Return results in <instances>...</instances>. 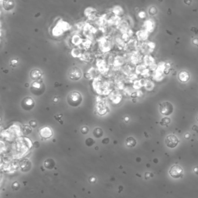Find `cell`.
Here are the masks:
<instances>
[{"instance_id":"ffe728a7","label":"cell","mask_w":198,"mask_h":198,"mask_svg":"<svg viewBox=\"0 0 198 198\" xmlns=\"http://www.w3.org/2000/svg\"><path fill=\"white\" fill-rule=\"evenodd\" d=\"M197 121H198V116H197Z\"/></svg>"},{"instance_id":"8fae6325","label":"cell","mask_w":198,"mask_h":198,"mask_svg":"<svg viewBox=\"0 0 198 198\" xmlns=\"http://www.w3.org/2000/svg\"><path fill=\"white\" fill-rule=\"evenodd\" d=\"M14 6V3L12 0H7L4 2L3 7L6 10H10Z\"/></svg>"},{"instance_id":"5b68a950","label":"cell","mask_w":198,"mask_h":198,"mask_svg":"<svg viewBox=\"0 0 198 198\" xmlns=\"http://www.w3.org/2000/svg\"><path fill=\"white\" fill-rule=\"evenodd\" d=\"M183 170L182 167L178 165L173 166L169 171L170 176L174 179H178L181 177L183 175Z\"/></svg>"},{"instance_id":"30bf717a","label":"cell","mask_w":198,"mask_h":198,"mask_svg":"<svg viewBox=\"0 0 198 198\" xmlns=\"http://www.w3.org/2000/svg\"><path fill=\"white\" fill-rule=\"evenodd\" d=\"M126 143V145H127V147L132 148V147H134L135 146V145L136 144V141L133 137H130L127 138Z\"/></svg>"},{"instance_id":"6da1fadb","label":"cell","mask_w":198,"mask_h":198,"mask_svg":"<svg viewBox=\"0 0 198 198\" xmlns=\"http://www.w3.org/2000/svg\"><path fill=\"white\" fill-rule=\"evenodd\" d=\"M82 97L81 94L77 92H73L69 94L67 97V101L69 105L73 107H77L80 105Z\"/></svg>"},{"instance_id":"52a82bcc","label":"cell","mask_w":198,"mask_h":198,"mask_svg":"<svg viewBox=\"0 0 198 198\" xmlns=\"http://www.w3.org/2000/svg\"><path fill=\"white\" fill-rule=\"evenodd\" d=\"M178 78L181 82H187L190 78V75L186 71H181L178 74Z\"/></svg>"},{"instance_id":"e0dca14e","label":"cell","mask_w":198,"mask_h":198,"mask_svg":"<svg viewBox=\"0 0 198 198\" xmlns=\"http://www.w3.org/2000/svg\"><path fill=\"white\" fill-rule=\"evenodd\" d=\"M86 141H88V144H87V145H88V146H91L92 144H94V140H92V139H91V138H88V139H87Z\"/></svg>"},{"instance_id":"ac0fdd59","label":"cell","mask_w":198,"mask_h":198,"mask_svg":"<svg viewBox=\"0 0 198 198\" xmlns=\"http://www.w3.org/2000/svg\"><path fill=\"white\" fill-rule=\"evenodd\" d=\"M193 43L194 45H197V46H198V39L197 38H195L193 40Z\"/></svg>"},{"instance_id":"7c38bea8","label":"cell","mask_w":198,"mask_h":198,"mask_svg":"<svg viewBox=\"0 0 198 198\" xmlns=\"http://www.w3.org/2000/svg\"><path fill=\"white\" fill-rule=\"evenodd\" d=\"M93 134L95 137L100 138L103 135V131L101 128H96L95 129Z\"/></svg>"},{"instance_id":"9a60e30c","label":"cell","mask_w":198,"mask_h":198,"mask_svg":"<svg viewBox=\"0 0 198 198\" xmlns=\"http://www.w3.org/2000/svg\"><path fill=\"white\" fill-rule=\"evenodd\" d=\"M88 131H89V129L87 126H84L81 129V132L84 134H87L88 132Z\"/></svg>"},{"instance_id":"277c9868","label":"cell","mask_w":198,"mask_h":198,"mask_svg":"<svg viewBox=\"0 0 198 198\" xmlns=\"http://www.w3.org/2000/svg\"><path fill=\"white\" fill-rule=\"evenodd\" d=\"M179 142L178 138L173 134H170L167 135L165 140V143L166 145L170 148H175Z\"/></svg>"},{"instance_id":"ba28073f","label":"cell","mask_w":198,"mask_h":198,"mask_svg":"<svg viewBox=\"0 0 198 198\" xmlns=\"http://www.w3.org/2000/svg\"><path fill=\"white\" fill-rule=\"evenodd\" d=\"M42 73L38 69H33L31 71L30 73V76L31 78L35 81H37L38 79H40L41 78Z\"/></svg>"},{"instance_id":"8992f818","label":"cell","mask_w":198,"mask_h":198,"mask_svg":"<svg viewBox=\"0 0 198 198\" xmlns=\"http://www.w3.org/2000/svg\"><path fill=\"white\" fill-rule=\"evenodd\" d=\"M34 105V102L33 100L30 97H27L23 100L22 107L25 110H31Z\"/></svg>"},{"instance_id":"3957f363","label":"cell","mask_w":198,"mask_h":198,"mask_svg":"<svg viewBox=\"0 0 198 198\" xmlns=\"http://www.w3.org/2000/svg\"><path fill=\"white\" fill-rule=\"evenodd\" d=\"M82 72L81 69L76 67L71 68L69 72V77L72 81H77L81 78Z\"/></svg>"},{"instance_id":"4fadbf2b","label":"cell","mask_w":198,"mask_h":198,"mask_svg":"<svg viewBox=\"0 0 198 198\" xmlns=\"http://www.w3.org/2000/svg\"><path fill=\"white\" fill-rule=\"evenodd\" d=\"M170 121H171V120L169 118L165 117V118H163L162 119V120L160 122V124L162 126H166L170 123Z\"/></svg>"},{"instance_id":"5bb4252c","label":"cell","mask_w":198,"mask_h":198,"mask_svg":"<svg viewBox=\"0 0 198 198\" xmlns=\"http://www.w3.org/2000/svg\"><path fill=\"white\" fill-rule=\"evenodd\" d=\"M23 132L25 134H29L31 132V128L29 126L26 125L23 128Z\"/></svg>"},{"instance_id":"7a4b0ae2","label":"cell","mask_w":198,"mask_h":198,"mask_svg":"<svg viewBox=\"0 0 198 198\" xmlns=\"http://www.w3.org/2000/svg\"><path fill=\"white\" fill-rule=\"evenodd\" d=\"M173 106L170 102H163L159 106V111L160 113L164 116H169L171 115L173 113Z\"/></svg>"},{"instance_id":"9c48e42d","label":"cell","mask_w":198,"mask_h":198,"mask_svg":"<svg viewBox=\"0 0 198 198\" xmlns=\"http://www.w3.org/2000/svg\"><path fill=\"white\" fill-rule=\"evenodd\" d=\"M41 135L45 138H50L52 135V131L48 128H45L41 129Z\"/></svg>"},{"instance_id":"2e32d148","label":"cell","mask_w":198,"mask_h":198,"mask_svg":"<svg viewBox=\"0 0 198 198\" xmlns=\"http://www.w3.org/2000/svg\"><path fill=\"white\" fill-rule=\"evenodd\" d=\"M30 126H31V127H33V128H36V127L37 126V122H36L35 121H30Z\"/></svg>"},{"instance_id":"d6986e66","label":"cell","mask_w":198,"mask_h":198,"mask_svg":"<svg viewBox=\"0 0 198 198\" xmlns=\"http://www.w3.org/2000/svg\"><path fill=\"white\" fill-rule=\"evenodd\" d=\"M184 137L186 138V139H188L190 137V134L189 133H186L184 135Z\"/></svg>"}]
</instances>
